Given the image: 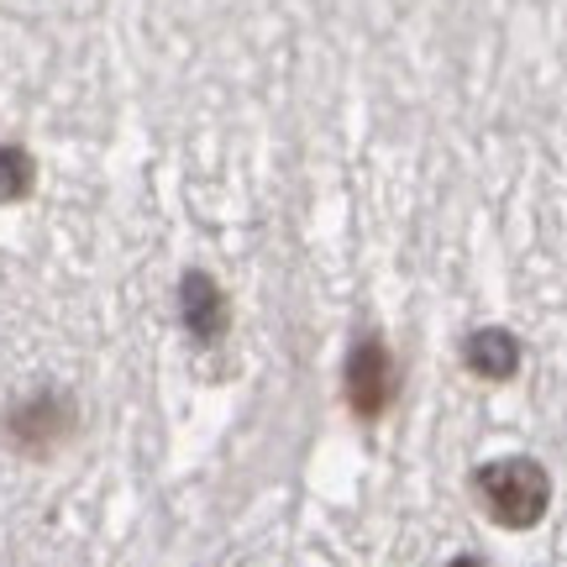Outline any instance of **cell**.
<instances>
[{
	"mask_svg": "<svg viewBox=\"0 0 567 567\" xmlns=\"http://www.w3.org/2000/svg\"><path fill=\"white\" fill-rule=\"evenodd\" d=\"M184 316H189V326L200 337L221 331V295H216V284L205 279V274H189V284H184Z\"/></svg>",
	"mask_w": 567,
	"mask_h": 567,
	"instance_id": "cell-4",
	"label": "cell"
},
{
	"mask_svg": "<svg viewBox=\"0 0 567 567\" xmlns=\"http://www.w3.org/2000/svg\"><path fill=\"white\" fill-rule=\"evenodd\" d=\"M463 352H467V363H473V373H484V379H509L515 363H520V342L509 331H499V326L473 331Z\"/></svg>",
	"mask_w": 567,
	"mask_h": 567,
	"instance_id": "cell-3",
	"label": "cell"
},
{
	"mask_svg": "<svg viewBox=\"0 0 567 567\" xmlns=\"http://www.w3.org/2000/svg\"><path fill=\"white\" fill-rule=\"evenodd\" d=\"M478 494H484V509L499 526L526 530L547 515L551 484L530 457H505V463H488L484 473H478Z\"/></svg>",
	"mask_w": 567,
	"mask_h": 567,
	"instance_id": "cell-1",
	"label": "cell"
},
{
	"mask_svg": "<svg viewBox=\"0 0 567 567\" xmlns=\"http://www.w3.org/2000/svg\"><path fill=\"white\" fill-rule=\"evenodd\" d=\"M452 567H484V563H473V557H457V563H452Z\"/></svg>",
	"mask_w": 567,
	"mask_h": 567,
	"instance_id": "cell-6",
	"label": "cell"
},
{
	"mask_svg": "<svg viewBox=\"0 0 567 567\" xmlns=\"http://www.w3.org/2000/svg\"><path fill=\"white\" fill-rule=\"evenodd\" d=\"M347 394H352L358 415H379L389 405V394H394V363H389L384 342H363L352 352V363H347Z\"/></svg>",
	"mask_w": 567,
	"mask_h": 567,
	"instance_id": "cell-2",
	"label": "cell"
},
{
	"mask_svg": "<svg viewBox=\"0 0 567 567\" xmlns=\"http://www.w3.org/2000/svg\"><path fill=\"white\" fill-rule=\"evenodd\" d=\"M32 184V163L21 147H0V200H17Z\"/></svg>",
	"mask_w": 567,
	"mask_h": 567,
	"instance_id": "cell-5",
	"label": "cell"
}]
</instances>
